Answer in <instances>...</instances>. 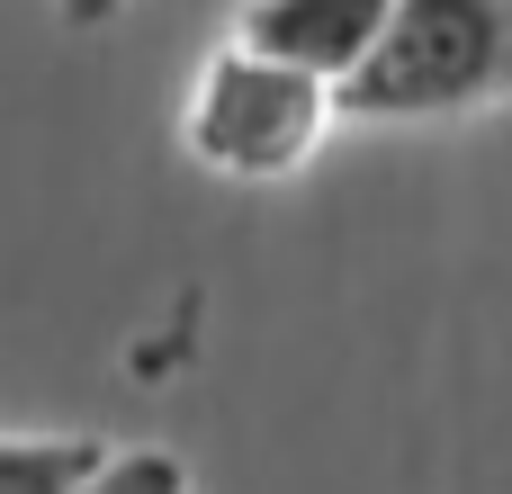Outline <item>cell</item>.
I'll list each match as a JSON object with an SVG mask.
<instances>
[{"instance_id": "1", "label": "cell", "mask_w": 512, "mask_h": 494, "mask_svg": "<svg viewBox=\"0 0 512 494\" xmlns=\"http://www.w3.org/2000/svg\"><path fill=\"white\" fill-rule=\"evenodd\" d=\"M512 99V0H396L360 72L333 90L342 117H477Z\"/></svg>"}, {"instance_id": "2", "label": "cell", "mask_w": 512, "mask_h": 494, "mask_svg": "<svg viewBox=\"0 0 512 494\" xmlns=\"http://www.w3.org/2000/svg\"><path fill=\"white\" fill-rule=\"evenodd\" d=\"M333 81L315 72H288L252 45H216L180 99V144L198 171L216 180H297L315 153H324V126H333Z\"/></svg>"}, {"instance_id": "3", "label": "cell", "mask_w": 512, "mask_h": 494, "mask_svg": "<svg viewBox=\"0 0 512 494\" xmlns=\"http://www.w3.org/2000/svg\"><path fill=\"white\" fill-rule=\"evenodd\" d=\"M387 9H396V0H243L234 45H252V54H270V63L315 72V81L342 90V81L360 72V54L378 45Z\"/></svg>"}, {"instance_id": "4", "label": "cell", "mask_w": 512, "mask_h": 494, "mask_svg": "<svg viewBox=\"0 0 512 494\" xmlns=\"http://www.w3.org/2000/svg\"><path fill=\"white\" fill-rule=\"evenodd\" d=\"M99 468V441L81 432H0V494H72Z\"/></svg>"}, {"instance_id": "5", "label": "cell", "mask_w": 512, "mask_h": 494, "mask_svg": "<svg viewBox=\"0 0 512 494\" xmlns=\"http://www.w3.org/2000/svg\"><path fill=\"white\" fill-rule=\"evenodd\" d=\"M72 494H189V468L171 450H99V468Z\"/></svg>"}, {"instance_id": "6", "label": "cell", "mask_w": 512, "mask_h": 494, "mask_svg": "<svg viewBox=\"0 0 512 494\" xmlns=\"http://www.w3.org/2000/svg\"><path fill=\"white\" fill-rule=\"evenodd\" d=\"M54 9H63V27H108L126 0H54Z\"/></svg>"}]
</instances>
